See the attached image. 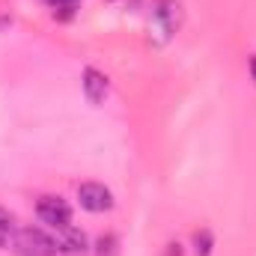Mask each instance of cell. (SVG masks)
<instances>
[{"mask_svg":"<svg viewBox=\"0 0 256 256\" xmlns=\"http://www.w3.org/2000/svg\"><path fill=\"white\" fill-rule=\"evenodd\" d=\"M36 214H39V220L45 224V226H51V230H66V226H72V206L66 202L63 196H54V194H42L39 200H36Z\"/></svg>","mask_w":256,"mask_h":256,"instance_id":"7a4b0ae2","label":"cell"},{"mask_svg":"<svg viewBox=\"0 0 256 256\" xmlns=\"http://www.w3.org/2000/svg\"><path fill=\"white\" fill-rule=\"evenodd\" d=\"M15 250L21 256H63L60 254V244L54 236H48L45 230L39 226H21L15 232Z\"/></svg>","mask_w":256,"mask_h":256,"instance_id":"6da1fadb","label":"cell"},{"mask_svg":"<svg viewBox=\"0 0 256 256\" xmlns=\"http://www.w3.org/2000/svg\"><path fill=\"white\" fill-rule=\"evenodd\" d=\"M164 256H185V250H182V244H179V242H170V244H167V250H164Z\"/></svg>","mask_w":256,"mask_h":256,"instance_id":"9c48e42d","label":"cell"},{"mask_svg":"<svg viewBox=\"0 0 256 256\" xmlns=\"http://www.w3.org/2000/svg\"><path fill=\"white\" fill-rule=\"evenodd\" d=\"M57 244H60V254L63 256H84L90 248V238L78 230V226H66L57 232Z\"/></svg>","mask_w":256,"mask_h":256,"instance_id":"8992f818","label":"cell"},{"mask_svg":"<svg viewBox=\"0 0 256 256\" xmlns=\"http://www.w3.org/2000/svg\"><path fill=\"white\" fill-rule=\"evenodd\" d=\"M212 248H214V236H212V230H196L194 232V254L196 256H212Z\"/></svg>","mask_w":256,"mask_h":256,"instance_id":"ba28073f","label":"cell"},{"mask_svg":"<svg viewBox=\"0 0 256 256\" xmlns=\"http://www.w3.org/2000/svg\"><path fill=\"white\" fill-rule=\"evenodd\" d=\"M78 200H80V208H86L92 214H102V212L114 208V194L102 182H84V185H78Z\"/></svg>","mask_w":256,"mask_h":256,"instance_id":"3957f363","label":"cell"},{"mask_svg":"<svg viewBox=\"0 0 256 256\" xmlns=\"http://www.w3.org/2000/svg\"><path fill=\"white\" fill-rule=\"evenodd\" d=\"M80 86H84V96H86V102L90 104H104V98H108V92H110V80H108V74L104 72H98V68H84V74H80Z\"/></svg>","mask_w":256,"mask_h":256,"instance_id":"277c9868","label":"cell"},{"mask_svg":"<svg viewBox=\"0 0 256 256\" xmlns=\"http://www.w3.org/2000/svg\"><path fill=\"white\" fill-rule=\"evenodd\" d=\"M155 24H158L167 36L176 33L179 24H182V6H179L176 0H158V3H155Z\"/></svg>","mask_w":256,"mask_h":256,"instance_id":"5b68a950","label":"cell"},{"mask_svg":"<svg viewBox=\"0 0 256 256\" xmlns=\"http://www.w3.org/2000/svg\"><path fill=\"white\" fill-rule=\"evenodd\" d=\"M15 232H18L15 218H12L6 208H0V250H6V248L15 244Z\"/></svg>","mask_w":256,"mask_h":256,"instance_id":"52a82bcc","label":"cell"},{"mask_svg":"<svg viewBox=\"0 0 256 256\" xmlns=\"http://www.w3.org/2000/svg\"><path fill=\"white\" fill-rule=\"evenodd\" d=\"M48 3H51L54 9H57V6H74V0H48Z\"/></svg>","mask_w":256,"mask_h":256,"instance_id":"30bf717a","label":"cell"},{"mask_svg":"<svg viewBox=\"0 0 256 256\" xmlns=\"http://www.w3.org/2000/svg\"><path fill=\"white\" fill-rule=\"evenodd\" d=\"M248 63H250V78H254V84H256V54L248 60Z\"/></svg>","mask_w":256,"mask_h":256,"instance_id":"8fae6325","label":"cell"}]
</instances>
